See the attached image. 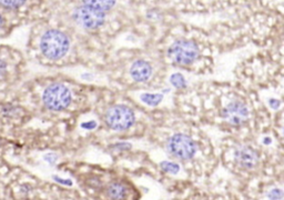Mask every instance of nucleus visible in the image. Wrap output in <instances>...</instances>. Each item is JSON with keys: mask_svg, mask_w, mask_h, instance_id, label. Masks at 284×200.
Returning a JSON list of instances; mask_svg holds the SVG:
<instances>
[{"mask_svg": "<svg viewBox=\"0 0 284 200\" xmlns=\"http://www.w3.org/2000/svg\"><path fill=\"white\" fill-rule=\"evenodd\" d=\"M1 112L4 117H16L18 116V114H19V108L16 107V106H13V104H4V106H2L1 108Z\"/></svg>", "mask_w": 284, "mask_h": 200, "instance_id": "obj_15", "label": "nucleus"}, {"mask_svg": "<svg viewBox=\"0 0 284 200\" xmlns=\"http://www.w3.org/2000/svg\"><path fill=\"white\" fill-rule=\"evenodd\" d=\"M269 200H282L283 192L280 188H274L268 192Z\"/></svg>", "mask_w": 284, "mask_h": 200, "instance_id": "obj_17", "label": "nucleus"}, {"mask_svg": "<svg viewBox=\"0 0 284 200\" xmlns=\"http://www.w3.org/2000/svg\"><path fill=\"white\" fill-rule=\"evenodd\" d=\"M169 57L174 64L180 66H188L193 64L199 58V47L191 40L180 39L174 42L169 48Z\"/></svg>", "mask_w": 284, "mask_h": 200, "instance_id": "obj_3", "label": "nucleus"}, {"mask_svg": "<svg viewBox=\"0 0 284 200\" xmlns=\"http://www.w3.org/2000/svg\"><path fill=\"white\" fill-rule=\"evenodd\" d=\"M73 18L76 22L86 29H98L106 20V12L88 6H80L74 9Z\"/></svg>", "mask_w": 284, "mask_h": 200, "instance_id": "obj_6", "label": "nucleus"}, {"mask_svg": "<svg viewBox=\"0 0 284 200\" xmlns=\"http://www.w3.org/2000/svg\"><path fill=\"white\" fill-rule=\"evenodd\" d=\"M161 169L163 172H169V174H176L179 172H180V166H179L178 164L176 162H162L160 164Z\"/></svg>", "mask_w": 284, "mask_h": 200, "instance_id": "obj_13", "label": "nucleus"}, {"mask_svg": "<svg viewBox=\"0 0 284 200\" xmlns=\"http://www.w3.org/2000/svg\"><path fill=\"white\" fill-rule=\"evenodd\" d=\"M134 120H136L134 112L123 104L112 106L106 112L107 124L116 132H123L129 129L134 124Z\"/></svg>", "mask_w": 284, "mask_h": 200, "instance_id": "obj_5", "label": "nucleus"}, {"mask_svg": "<svg viewBox=\"0 0 284 200\" xmlns=\"http://www.w3.org/2000/svg\"><path fill=\"white\" fill-rule=\"evenodd\" d=\"M269 104H270V106L273 109H278L279 107L281 106V102H279V100H277V99H270V102H269Z\"/></svg>", "mask_w": 284, "mask_h": 200, "instance_id": "obj_21", "label": "nucleus"}, {"mask_svg": "<svg viewBox=\"0 0 284 200\" xmlns=\"http://www.w3.org/2000/svg\"><path fill=\"white\" fill-rule=\"evenodd\" d=\"M234 159H236V162L241 168L252 169L259 162V154L257 150H254L252 147L242 146L236 150Z\"/></svg>", "mask_w": 284, "mask_h": 200, "instance_id": "obj_8", "label": "nucleus"}, {"mask_svg": "<svg viewBox=\"0 0 284 200\" xmlns=\"http://www.w3.org/2000/svg\"><path fill=\"white\" fill-rule=\"evenodd\" d=\"M107 194L112 200H123L127 197L128 189L123 184L113 182L107 188Z\"/></svg>", "mask_w": 284, "mask_h": 200, "instance_id": "obj_10", "label": "nucleus"}, {"mask_svg": "<svg viewBox=\"0 0 284 200\" xmlns=\"http://www.w3.org/2000/svg\"><path fill=\"white\" fill-rule=\"evenodd\" d=\"M170 82L173 84L174 87L178 88V89H182V88H186L187 86V82L184 77L182 76L181 74H174L171 76L170 78Z\"/></svg>", "mask_w": 284, "mask_h": 200, "instance_id": "obj_14", "label": "nucleus"}, {"mask_svg": "<svg viewBox=\"0 0 284 200\" xmlns=\"http://www.w3.org/2000/svg\"><path fill=\"white\" fill-rule=\"evenodd\" d=\"M168 152L180 160H190L197 154V144L184 134H174L168 140Z\"/></svg>", "mask_w": 284, "mask_h": 200, "instance_id": "obj_4", "label": "nucleus"}, {"mask_svg": "<svg viewBox=\"0 0 284 200\" xmlns=\"http://www.w3.org/2000/svg\"><path fill=\"white\" fill-rule=\"evenodd\" d=\"M43 159L46 160V162L48 164H53L54 162H57V159H58V156L56 154H52V152H49V154H44V157Z\"/></svg>", "mask_w": 284, "mask_h": 200, "instance_id": "obj_19", "label": "nucleus"}, {"mask_svg": "<svg viewBox=\"0 0 284 200\" xmlns=\"http://www.w3.org/2000/svg\"><path fill=\"white\" fill-rule=\"evenodd\" d=\"M222 118L232 126H240L249 118V109L246 104L242 102H232L223 108Z\"/></svg>", "mask_w": 284, "mask_h": 200, "instance_id": "obj_7", "label": "nucleus"}, {"mask_svg": "<svg viewBox=\"0 0 284 200\" xmlns=\"http://www.w3.org/2000/svg\"><path fill=\"white\" fill-rule=\"evenodd\" d=\"M8 72V66H7V62H3L2 59H0V79L4 78Z\"/></svg>", "mask_w": 284, "mask_h": 200, "instance_id": "obj_18", "label": "nucleus"}, {"mask_svg": "<svg viewBox=\"0 0 284 200\" xmlns=\"http://www.w3.org/2000/svg\"><path fill=\"white\" fill-rule=\"evenodd\" d=\"M263 142H264V144H270V142H271V139H270V138H268V139L266 138V139L263 140Z\"/></svg>", "mask_w": 284, "mask_h": 200, "instance_id": "obj_23", "label": "nucleus"}, {"mask_svg": "<svg viewBox=\"0 0 284 200\" xmlns=\"http://www.w3.org/2000/svg\"><path fill=\"white\" fill-rule=\"evenodd\" d=\"M140 98L148 106H157L161 102L163 96L160 94H143Z\"/></svg>", "mask_w": 284, "mask_h": 200, "instance_id": "obj_12", "label": "nucleus"}, {"mask_svg": "<svg viewBox=\"0 0 284 200\" xmlns=\"http://www.w3.org/2000/svg\"><path fill=\"white\" fill-rule=\"evenodd\" d=\"M82 128L84 129H93L94 127H96V122H83L82 124Z\"/></svg>", "mask_w": 284, "mask_h": 200, "instance_id": "obj_22", "label": "nucleus"}, {"mask_svg": "<svg viewBox=\"0 0 284 200\" xmlns=\"http://www.w3.org/2000/svg\"><path fill=\"white\" fill-rule=\"evenodd\" d=\"M70 42L63 32L56 29L47 30L40 39V50L44 57L50 60H58L66 56Z\"/></svg>", "mask_w": 284, "mask_h": 200, "instance_id": "obj_1", "label": "nucleus"}, {"mask_svg": "<svg viewBox=\"0 0 284 200\" xmlns=\"http://www.w3.org/2000/svg\"><path fill=\"white\" fill-rule=\"evenodd\" d=\"M26 0H0V4L8 9H17L21 7Z\"/></svg>", "mask_w": 284, "mask_h": 200, "instance_id": "obj_16", "label": "nucleus"}, {"mask_svg": "<svg viewBox=\"0 0 284 200\" xmlns=\"http://www.w3.org/2000/svg\"><path fill=\"white\" fill-rule=\"evenodd\" d=\"M53 179L56 180L57 182H60L62 184H67V186H72V182L70 179H61L57 176H53Z\"/></svg>", "mask_w": 284, "mask_h": 200, "instance_id": "obj_20", "label": "nucleus"}, {"mask_svg": "<svg viewBox=\"0 0 284 200\" xmlns=\"http://www.w3.org/2000/svg\"><path fill=\"white\" fill-rule=\"evenodd\" d=\"M130 74L136 82H144L151 77L152 68L150 64L144 62V60H136L130 68Z\"/></svg>", "mask_w": 284, "mask_h": 200, "instance_id": "obj_9", "label": "nucleus"}, {"mask_svg": "<svg viewBox=\"0 0 284 200\" xmlns=\"http://www.w3.org/2000/svg\"><path fill=\"white\" fill-rule=\"evenodd\" d=\"M82 2L84 6L101 10V12H106L114 6L116 0H82Z\"/></svg>", "mask_w": 284, "mask_h": 200, "instance_id": "obj_11", "label": "nucleus"}, {"mask_svg": "<svg viewBox=\"0 0 284 200\" xmlns=\"http://www.w3.org/2000/svg\"><path fill=\"white\" fill-rule=\"evenodd\" d=\"M2 22H3V19H2V16H1V14H0V27H1Z\"/></svg>", "mask_w": 284, "mask_h": 200, "instance_id": "obj_24", "label": "nucleus"}, {"mask_svg": "<svg viewBox=\"0 0 284 200\" xmlns=\"http://www.w3.org/2000/svg\"><path fill=\"white\" fill-rule=\"evenodd\" d=\"M72 96L70 90L62 84H51L44 89L42 102L48 109L53 112H61L71 104Z\"/></svg>", "mask_w": 284, "mask_h": 200, "instance_id": "obj_2", "label": "nucleus"}]
</instances>
